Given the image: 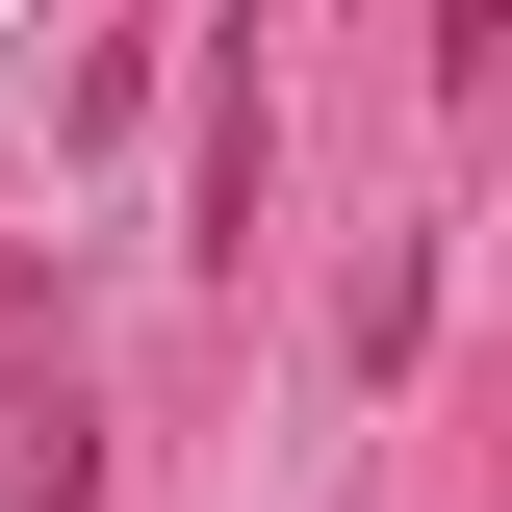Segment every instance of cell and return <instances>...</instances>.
<instances>
[{
    "label": "cell",
    "mask_w": 512,
    "mask_h": 512,
    "mask_svg": "<svg viewBox=\"0 0 512 512\" xmlns=\"http://www.w3.org/2000/svg\"><path fill=\"white\" fill-rule=\"evenodd\" d=\"M205 256H256V26L205 52Z\"/></svg>",
    "instance_id": "cell-1"
},
{
    "label": "cell",
    "mask_w": 512,
    "mask_h": 512,
    "mask_svg": "<svg viewBox=\"0 0 512 512\" xmlns=\"http://www.w3.org/2000/svg\"><path fill=\"white\" fill-rule=\"evenodd\" d=\"M487 52H512V0H436V77H487Z\"/></svg>",
    "instance_id": "cell-2"
}]
</instances>
